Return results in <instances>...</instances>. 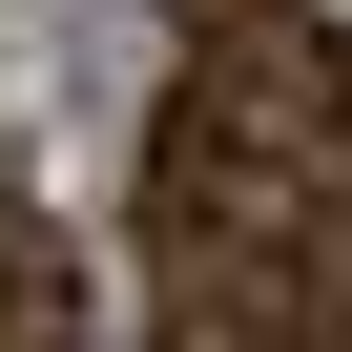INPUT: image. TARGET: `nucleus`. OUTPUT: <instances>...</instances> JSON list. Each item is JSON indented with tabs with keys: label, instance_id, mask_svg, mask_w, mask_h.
Segmentation results:
<instances>
[{
	"label": "nucleus",
	"instance_id": "2",
	"mask_svg": "<svg viewBox=\"0 0 352 352\" xmlns=\"http://www.w3.org/2000/svg\"><path fill=\"white\" fill-rule=\"evenodd\" d=\"M0 352H104V290L42 208H0Z\"/></svg>",
	"mask_w": 352,
	"mask_h": 352
},
{
	"label": "nucleus",
	"instance_id": "3",
	"mask_svg": "<svg viewBox=\"0 0 352 352\" xmlns=\"http://www.w3.org/2000/svg\"><path fill=\"white\" fill-rule=\"evenodd\" d=\"M228 21H270V0H187V42H228Z\"/></svg>",
	"mask_w": 352,
	"mask_h": 352
},
{
	"label": "nucleus",
	"instance_id": "1",
	"mask_svg": "<svg viewBox=\"0 0 352 352\" xmlns=\"http://www.w3.org/2000/svg\"><path fill=\"white\" fill-rule=\"evenodd\" d=\"M187 104L270 166V187H352V42L311 21V0H270V21H228V42H187Z\"/></svg>",
	"mask_w": 352,
	"mask_h": 352
}]
</instances>
